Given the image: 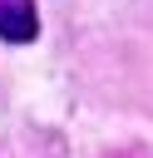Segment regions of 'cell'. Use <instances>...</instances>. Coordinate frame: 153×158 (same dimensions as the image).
Returning <instances> with one entry per match:
<instances>
[{
    "mask_svg": "<svg viewBox=\"0 0 153 158\" xmlns=\"http://www.w3.org/2000/svg\"><path fill=\"white\" fill-rule=\"evenodd\" d=\"M35 35H39L35 0H0V40L5 44H30Z\"/></svg>",
    "mask_w": 153,
    "mask_h": 158,
    "instance_id": "cell-1",
    "label": "cell"
}]
</instances>
